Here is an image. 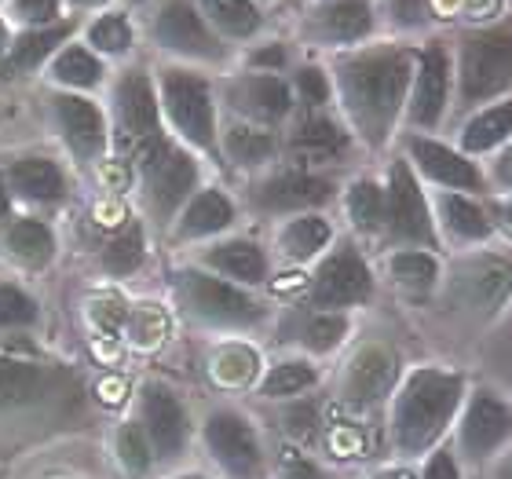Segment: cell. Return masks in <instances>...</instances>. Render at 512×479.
Returning <instances> with one entry per match:
<instances>
[{
    "instance_id": "6da1fadb",
    "label": "cell",
    "mask_w": 512,
    "mask_h": 479,
    "mask_svg": "<svg viewBox=\"0 0 512 479\" xmlns=\"http://www.w3.org/2000/svg\"><path fill=\"white\" fill-rule=\"evenodd\" d=\"M410 77H414V52L406 48H377L341 63L344 107L370 143H381L392 132Z\"/></svg>"
},
{
    "instance_id": "7a4b0ae2",
    "label": "cell",
    "mask_w": 512,
    "mask_h": 479,
    "mask_svg": "<svg viewBox=\"0 0 512 479\" xmlns=\"http://www.w3.org/2000/svg\"><path fill=\"white\" fill-rule=\"evenodd\" d=\"M465 399V377L436 366H421L406 377L403 392L392 410V436L403 454H425L436 447L461 410Z\"/></svg>"
},
{
    "instance_id": "3957f363",
    "label": "cell",
    "mask_w": 512,
    "mask_h": 479,
    "mask_svg": "<svg viewBox=\"0 0 512 479\" xmlns=\"http://www.w3.org/2000/svg\"><path fill=\"white\" fill-rule=\"evenodd\" d=\"M461 103L476 107L512 85V22L465 37L461 44Z\"/></svg>"
},
{
    "instance_id": "277c9868",
    "label": "cell",
    "mask_w": 512,
    "mask_h": 479,
    "mask_svg": "<svg viewBox=\"0 0 512 479\" xmlns=\"http://www.w3.org/2000/svg\"><path fill=\"white\" fill-rule=\"evenodd\" d=\"M384 224L392 231L395 242L410 245H436V227L421 187H417L414 172L406 161H395L392 176H388V191H384Z\"/></svg>"
},
{
    "instance_id": "5b68a950",
    "label": "cell",
    "mask_w": 512,
    "mask_h": 479,
    "mask_svg": "<svg viewBox=\"0 0 512 479\" xmlns=\"http://www.w3.org/2000/svg\"><path fill=\"white\" fill-rule=\"evenodd\" d=\"M180 293L198 319L216 322V326H253L264 315L260 304L253 297H246L242 289L227 286L220 278L202 275V271H183Z\"/></svg>"
},
{
    "instance_id": "8992f818",
    "label": "cell",
    "mask_w": 512,
    "mask_h": 479,
    "mask_svg": "<svg viewBox=\"0 0 512 479\" xmlns=\"http://www.w3.org/2000/svg\"><path fill=\"white\" fill-rule=\"evenodd\" d=\"M512 439V406L480 388L469 395L458 425V443L472 461H487Z\"/></svg>"
},
{
    "instance_id": "52a82bcc",
    "label": "cell",
    "mask_w": 512,
    "mask_h": 479,
    "mask_svg": "<svg viewBox=\"0 0 512 479\" xmlns=\"http://www.w3.org/2000/svg\"><path fill=\"white\" fill-rule=\"evenodd\" d=\"M165 107H169L172 125L183 136L198 143V147H213L216 143V114L213 96L202 77L187 74V70H169L165 74Z\"/></svg>"
},
{
    "instance_id": "ba28073f",
    "label": "cell",
    "mask_w": 512,
    "mask_h": 479,
    "mask_svg": "<svg viewBox=\"0 0 512 479\" xmlns=\"http://www.w3.org/2000/svg\"><path fill=\"white\" fill-rule=\"evenodd\" d=\"M143 172H147V187H150V202L161 216H172V209L194 191L198 183V169H194L191 154L161 143V139H150L143 147Z\"/></svg>"
},
{
    "instance_id": "9c48e42d",
    "label": "cell",
    "mask_w": 512,
    "mask_h": 479,
    "mask_svg": "<svg viewBox=\"0 0 512 479\" xmlns=\"http://www.w3.org/2000/svg\"><path fill=\"white\" fill-rule=\"evenodd\" d=\"M374 289L370 267L355 249H337L330 260H322L319 275L311 282V304L315 308H348L363 304Z\"/></svg>"
},
{
    "instance_id": "30bf717a",
    "label": "cell",
    "mask_w": 512,
    "mask_h": 479,
    "mask_svg": "<svg viewBox=\"0 0 512 479\" xmlns=\"http://www.w3.org/2000/svg\"><path fill=\"white\" fill-rule=\"evenodd\" d=\"M205 439H209V450L216 454V461H220L235 479H260V472H264V454H260V443H256L253 428L238 414L209 417Z\"/></svg>"
},
{
    "instance_id": "8fae6325",
    "label": "cell",
    "mask_w": 512,
    "mask_h": 479,
    "mask_svg": "<svg viewBox=\"0 0 512 479\" xmlns=\"http://www.w3.org/2000/svg\"><path fill=\"white\" fill-rule=\"evenodd\" d=\"M410 158L428 180L450 191H483V172L476 169V161H469V154L436 143V139L414 136L410 139Z\"/></svg>"
},
{
    "instance_id": "7c38bea8",
    "label": "cell",
    "mask_w": 512,
    "mask_h": 479,
    "mask_svg": "<svg viewBox=\"0 0 512 479\" xmlns=\"http://www.w3.org/2000/svg\"><path fill=\"white\" fill-rule=\"evenodd\" d=\"M447 92H450V55L443 44H428L425 52L417 55V85L414 99H410V118L421 128H436L443 110H447Z\"/></svg>"
},
{
    "instance_id": "4fadbf2b",
    "label": "cell",
    "mask_w": 512,
    "mask_h": 479,
    "mask_svg": "<svg viewBox=\"0 0 512 479\" xmlns=\"http://www.w3.org/2000/svg\"><path fill=\"white\" fill-rule=\"evenodd\" d=\"M154 37H158L165 48L183 55H194V59H220L224 48L213 37V30L202 22V15L187 4V0H172L169 8L158 15V26H154Z\"/></svg>"
},
{
    "instance_id": "5bb4252c",
    "label": "cell",
    "mask_w": 512,
    "mask_h": 479,
    "mask_svg": "<svg viewBox=\"0 0 512 479\" xmlns=\"http://www.w3.org/2000/svg\"><path fill=\"white\" fill-rule=\"evenodd\" d=\"M458 293L469 308H502L512 293V264L502 260V256H476V260L461 267Z\"/></svg>"
},
{
    "instance_id": "9a60e30c",
    "label": "cell",
    "mask_w": 512,
    "mask_h": 479,
    "mask_svg": "<svg viewBox=\"0 0 512 479\" xmlns=\"http://www.w3.org/2000/svg\"><path fill=\"white\" fill-rule=\"evenodd\" d=\"M395 384V355L388 348H363L355 355L352 366H348V377H344V399L355 406H370L377 403L381 395L392 392Z\"/></svg>"
},
{
    "instance_id": "2e32d148",
    "label": "cell",
    "mask_w": 512,
    "mask_h": 479,
    "mask_svg": "<svg viewBox=\"0 0 512 479\" xmlns=\"http://www.w3.org/2000/svg\"><path fill=\"white\" fill-rule=\"evenodd\" d=\"M143 410H147V432L154 439L161 458H176L187 443V414L176 403V395H169L165 388L150 384L143 392Z\"/></svg>"
},
{
    "instance_id": "e0dca14e",
    "label": "cell",
    "mask_w": 512,
    "mask_h": 479,
    "mask_svg": "<svg viewBox=\"0 0 512 479\" xmlns=\"http://www.w3.org/2000/svg\"><path fill=\"white\" fill-rule=\"evenodd\" d=\"M333 194L330 180H319V176H308V172H282L275 180H267L260 191H256V202L271 209V213H293V209H311V205H322Z\"/></svg>"
},
{
    "instance_id": "ac0fdd59",
    "label": "cell",
    "mask_w": 512,
    "mask_h": 479,
    "mask_svg": "<svg viewBox=\"0 0 512 479\" xmlns=\"http://www.w3.org/2000/svg\"><path fill=\"white\" fill-rule=\"evenodd\" d=\"M55 114H59V125H63L74 154H81V158H96L99 150H103V143H107L103 114H99L92 103H85V99H77V96L55 99Z\"/></svg>"
},
{
    "instance_id": "d6986e66",
    "label": "cell",
    "mask_w": 512,
    "mask_h": 479,
    "mask_svg": "<svg viewBox=\"0 0 512 479\" xmlns=\"http://www.w3.org/2000/svg\"><path fill=\"white\" fill-rule=\"evenodd\" d=\"M121 103V125L128 139H139L147 147L150 139H158V103H154V88L143 74H128L118 88Z\"/></svg>"
},
{
    "instance_id": "ffe728a7",
    "label": "cell",
    "mask_w": 512,
    "mask_h": 479,
    "mask_svg": "<svg viewBox=\"0 0 512 479\" xmlns=\"http://www.w3.org/2000/svg\"><path fill=\"white\" fill-rule=\"evenodd\" d=\"M512 139V99H498L494 107L480 110L461 128V154H487Z\"/></svg>"
},
{
    "instance_id": "44dd1931",
    "label": "cell",
    "mask_w": 512,
    "mask_h": 479,
    "mask_svg": "<svg viewBox=\"0 0 512 479\" xmlns=\"http://www.w3.org/2000/svg\"><path fill=\"white\" fill-rule=\"evenodd\" d=\"M231 99H235L238 110H246L249 118L260 121H278L289 110V88L278 81V77H246L231 88Z\"/></svg>"
},
{
    "instance_id": "7402d4cb",
    "label": "cell",
    "mask_w": 512,
    "mask_h": 479,
    "mask_svg": "<svg viewBox=\"0 0 512 479\" xmlns=\"http://www.w3.org/2000/svg\"><path fill=\"white\" fill-rule=\"evenodd\" d=\"M439 213H443V224H447L450 235L461 238V242H487L494 235L491 216L483 213L480 202H472L465 194H443L439 198Z\"/></svg>"
},
{
    "instance_id": "603a6c76",
    "label": "cell",
    "mask_w": 512,
    "mask_h": 479,
    "mask_svg": "<svg viewBox=\"0 0 512 479\" xmlns=\"http://www.w3.org/2000/svg\"><path fill=\"white\" fill-rule=\"evenodd\" d=\"M319 33L326 41H359L374 30V11L366 0H337L319 11Z\"/></svg>"
},
{
    "instance_id": "cb8c5ba5",
    "label": "cell",
    "mask_w": 512,
    "mask_h": 479,
    "mask_svg": "<svg viewBox=\"0 0 512 479\" xmlns=\"http://www.w3.org/2000/svg\"><path fill=\"white\" fill-rule=\"evenodd\" d=\"M293 150L308 161H330V158H341L344 150H348V136L333 121L308 118L293 132Z\"/></svg>"
},
{
    "instance_id": "d4e9b609",
    "label": "cell",
    "mask_w": 512,
    "mask_h": 479,
    "mask_svg": "<svg viewBox=\"0 0 512 479\" xmlns=\"http://www.w3.org/2000/svg\"><path fill=\"white\" fill-rule=\"evenodd\" d=\"M235 220V209L227 202L220 191H202L187 205V213L180 220V231L187 238H202V235H216V231H224L227 224Z\"/></svg>"
},
{
    "instance_id": "484cf974",
    "label": "cell",
    "mask_w": 512,
    "mask_h": 479,
    "mask_svg": "<svg viewBox=\"0 0 512 479\" xmlns=\"http://www.w3.org/2000/svg\"><path fill=\"white\" fill-rule=\"evenodd\" d=\"M11 183L22 198L30 202H55L63 194V172L55 169L52 161L44 158H26L11 169Z\"/></svg>"
},
{
    "instance_id": "4316f807",
    "label": "cell",
    "mask_w": 512,
    "mask_h": 479,
    "mask_svg": "<svg viewBox=\"0 0 512 479\" xmlns=\"http://www.w3.org/2000/svg\"><path fill=\"white\" fill-rule=\"evenodd\" d=\"M209 264L224 275L238 278V282H264L267 260L260 253V245L253 242H224L209 253Z\"/></svg>"
},
{
    "instance_id": "83f0119b",
    "label": "cell",
    "mask_w": 512,
    "mask_h": 479,
    "mask_svg": "<svg viewBox=\"0 0 512 479\" xmlns=\"http://www.w3.org/2000/svg\"><path fill=\"white\" fill-rule=\"evenodd\" d=\"M330 235L333 231L322 216H300L282 231V253L293 256V260H311L319 249H326Z\"/></svg>"
},
{
    "instance_id": "f1b7e54d",
    "label": "cell",
    "mask_w": 512,
    "mask_h": 479,
    "mask_svg": "<svg viewBox=\"0 0 512 479\" xmlns=\"http://www.w3.org/2000/svg\"><path fill=\"white\" fill-rule=\"evenodd\" d=\"M205 15L231 37H249L260 30V11L253 0H202Z\"/></svg>"
},
{
    "instance_id": "f546056e",
    "label": "cell",
    "mask_w": 512,
    "mask_h": 479,
    "mask_svg": "<svg viewBox=\"0 0 512 479\" xmlns=\"http://www.w3.org/2000/svg\"><path fill=\"white\" fill-rule=\"evenodd\" d=\"M70 37V22H59V26H48L41 33H26L15 48H11V59H8V74L15 70H30L37 66L48 52H55V44H63Z\"/></svg>"
},
{
    "instance_id": "4dcf8cb0",
    "label": "cell",
    "mask_w": 512,
    "mask_h": 479,
    "mask_svg": "<svg viewBox=\"0 0 512 479\" xmlns=\"http://www.w3.org/2000/svg\"><path fill=\"white\" fill-rule=\"evenodd\" d=\"M392 275H395V282H399V286L425 293V289L436 286L439 264H436V256H432V253H421V249H403V253L392 256Z\"/></svg>"
},
{
    "instance_id": "1f68e13d",
    "label": "cell",
    "mask_w": 512,
    "mask_h": 479,
    "mask_svg": "<svg viewBox=\"0 0 512 479\" xmlns=\"http://www.w3.org/2000/svg\"><path fill=\"white\" fill-rule=\"evenodd\" d=\"M224 147H227V158L238 161V165H260V161L271 158L275 139H271V132H260V128L235 125V128H227Z\"/></svg>"
},
{
    "instance_id": "d6a6232c",
    "label": "cell",
    "mask_w": 512,
    "mask_h": 479,
    "mask_svg": "<svg viewBox=\"0 0 512 479\" xmlns=\"http://www.w3.org/2000/svg\"><path fill=\"white\" fill-rule=\"evenodd\" d=\"M8 249L19 260H26V264H48V256H52V231L44 224H37V220H19V224L11 227L8 235Z\"/></svg>"
},
{
    "instance_id": "836d02e7",
    "label": "cell",
    "mask_w": 512,
    "mask_h": 479,
    "mask_svg": "<svg viewBox=\"0 0 512 479\" xmlns=\"http://www.w3.org/2000/svg\"><path fill=\"white\" fill-rule=\"evenodd\" d=\"M348 213H352L355 227L377 231V227L384 224V191L377 183L359 180L352 191H348Z\"/></svg>"
},
{
    "instance_id": "e575fe53",
    "label": "cell",
    "mask_w": 512,
    "mask_h": 479,
    "mask_svg": "<svg viewBox=\"0 0 512 479\" xmlns=\"http://www.w3.org/2000/svg\"><path fill=\"white\" fill-rule=\"evenodd\" d=\"M55 77H59L63 85L92 88V85H99L103 66H99L96 55H88L85 48H66V52L55 59Z\"/></svg>"
},
{
    "instance_id": "d590c367",
    "label": "cell",
    "mask_w": 512,
    "mask_h": 479,
    "mask_svg": "<svg viewBox=\"0 0 512 479\" xmlns=\"http://www.w3.org/2000/svg\"><path fill=\"white\" fill-rule=\"evenodd\" d=\"M107 271L114 275H132L139 264H143V231L136 224H128L114 242L107 245V256H103Z\"/></svg>"
},
{
    "instance_id": "8d00e7d4",
    "label": "cell",
    "mask_w": 512,
    "mask_h": 479,
    "mask_svg": "<svg viewBox=\"0 0 512 479\" xmlns=\"http://www.w3.org/2000/svg\"><path fill=\"white\" fill-rule=\"evenodd\" d=\"M37 388H41L37 366L0 359V403H22V399L37 395Z\"/></svg>"
},
{
    "instance_id": "74e56055",
    "label": "cell",
    "mask_w": 512,
    "mask_h": 479,
    "mask_svg": "<svg viewBox=\"0 0 512 479\" xmlns=\"http://www.w3.org/2000/svg\"><path fill=\"white\" fill-rule=\"evenodd\" d=\"M311 384H315V370H311L308 362H282V366H275V370L264 377V395L282 399V395L304 392Z\"/></svg>"
},
{
    "instance_id": "f35d334b",
    "label": "cell",
    "mask_w": 512,
    "mask_h": 479,
    "mask_svg": "<svg viewBox=\"0 0 512 479\" xmlns=\"http://www.w3.org/2000/svg\"><path fill=\"white\" fill-rule=\"evenodd\" d=\"M344 333H348V319L344 315H315V319L304 322V344H308L311 352H330L337 344L344 341Z\"/></svg>"
},
{
    "instance_id": "ab89813d",
    "label": "cell",
    "mask_w": 512,
    "mask_h": 479,
    "mask_svg": "<svg viewBox=\"0 0 512 479\" xmlns=\"http://www.w3.org/2000/svg\"><path fill=\"white\" fill-rule=\"evenodd\" d=\"M253 373H256L253 348L231 344V348H224L220 359H216V377H220L224 384H246V381H253Z\"/></svg>"
},
{
    "instance_id": "60d3db41",
    "label": "cell",
    "mask_w": 512,
    "mask_h": 479,
    "mask_svg": "<svg viewBox=\"0 0 512 479\" xmlns=\"http://www.w3.org/2000/svg\"><path fill=\"white\" fill-rule=\"evenodd\" d=\"M92 44L103 48V52H125L132 44V30H128V22L121 15H107V19H99L92 26Z\"/></svg>"
},
{
    "instance_id": "b9f144b4",
    "label": "cell",
    "mask_w": 512,
    "mask_h": 479,
    "mask_svg": "<svg viewBox=\"0 0 512 479\" xmlns=\"http://www.w3.org/2000/svg\"><path fill=\"white\" fill-rule=\"evenodd\" d=\"M37 308L26 293H19L15 286H0V326H26L33 322Z\"/></svg>"
},
{
    "instance_id": "7bdbcfd3",
    "label": "cell",
    "mask_w": 512,
    "mask_h": 479,
    "mask_svg": "<svg viewBox=\"0 0 512 479\" xmlns=\"http://www.w3.org/2000/svg\"><path fill=\"white\" fill-rule=\"evenodd\" d=\"M118 447H121V461L128 465V472H136V476H143V472L150 469L147 443H143V432H139L136 425H128L125 432H121Z\"/></svg>"
},
{
    "instance_id": "ee69618b",
    "label": "cell",
    "mask_w": 512,
    "mask_h": 479,
    "mask_svg": "<svg viewBox=\"0 0 512 479\" xmlns=\"http://www.w3.org/2000/svg\"><path fill=\"white\" fill-rule=\"evenodd\" d=\"M297 88H300V96L308 99L311 107H319V103H326V99H330V81H326V74H322V70H315V66L300 70Z\"/></svg>"
},
{
    "instance_id": "f6af8a7d",
    "label": "cell",
    "mask_w": 512,
    "mask_h": 479,
    "mask_svg": "<svg viewBox=\"0 0 512 479\" xmlns=\"http://www.w3.org/2000/svg\"><path fill=\"white\" fill-rule=\"evenodd\" d=\"M421 479H461L458 458H454L450 450H432V458L425 461Z\"/></svg>"
},
{
    "instance_id": "bcb514c9",
    "label": "cell",
    "mask_w": 512,
    "mask_h": 479,
    "mask_svg": "<svg viewBox=\"0 0 512 479\" xmlns=\"http://www.w3.org/2000/svg\"><path fill=\"white\" fill-rule=\"evenodd\" d=\"M15 11H19V19H26V22H48V19H55L59 0H15Z\"/></svg>"
},
{
    "instance_id": "7dc6e473",
    "label": "cell",
    "mask_w": 512,
    "mask_h": 479,
    "mask_svg": "<svg viewBox=\"0 0 512 479\" xmlns=\"http://www.w3.org/2000/svg\"><path fill=\"white\" fill-rule=\"evenodd\" d=\"M311 425H315V410H311V406H300V410H289L286 428H289V432H293V436H308Z\"/></svg>"
},
{
    "instance_id": "c3c4849f",
    "label": "cell",
    "mask_w": 512,
    "mask_h": 479,
    "mask_svg": "<svg viewBox=\"0 0 512 479\" xmlns=\"http://www.w3.org/2000/svg\"><path fill=\"white\" fill-rule=\"evenodd\" d=\"M494 183L505 187V191H512V139L505 143V150L498 154V161H494Z\"/></svg>"
},
{
    "instance_id": "681fc988",
    "label": "cell",
    "mask_w": 512,
    "mask_h": 479,
    "mask_svg": "<svg viewBox=\"0 0 512 479\" xmlns=\"http://www.w3.org/2000/svg\"><path fill=\"white\" fill-rule=\"evenodd\" d=\"M282 472H286V479H326L311 461H304V458H286Z\"/></svg>"
},
{
    "instance_id": "f907efd6",
    "label": "cell",
    "mask_w": 512,
    "mask_h": 479,
    "mask_svg": "<svg viewBox=\"0 0 512 479\" xmlns=\"http://www.w3.org/2000/svg\"><path fill=\"white\" fill-rule=\"evenodd\" d=\"M253 63L256 66H282V48H264V52H256L253 55Z\"/></svg>"
},
{
    "instance_id": "816d5d0a",
    "label": "cell",
    "mask_w": 512,
    "mask_h": 479,
    "mask_svg": "<svg viewBox=\"0 0 512 479\" xmlns=\"http://www.w3.org/2000/svg\"><path fill=\"white\" fill-rule=\"evenodd\" d=\"M374 479H417L410 469H384V472H377Z\"/></svg>"
},
{
    "instance_id": "f5cc1de1",
    "label": "cell",
    "mask_w": 512,
    "mask_h": 479,
    "mask_svg": "<svg viewBox=\"0 0 512 479\" xmlns=\"http://www.w3.org/2000/svg\"><path fill=\"white\" fill-rule=\"evenodd\" d=\"M494 479H512V458H505L502 465H498V472H494Z\"/></svg>"
},
{
    "instance_id": "db71d44e",
    "label": "cell",
    "mask_w": 512,
    "mask_h": 479,
    "mask_svg": "<svg viewBox=\"0 0 512 479\" xmlns=\"http://www.w3.org/2000/svg\"><path fill=\"white\" fill-rule=\"evenodd\" d=\"M8 216V194H4V187H0V220Z\"/></svg>"
},
{
    "instance_id": "11a10c76",
    "label": "cell",
    "mask_w": 512,
    "mask_h": 479,
    "mask_svg": "<svg viewBox=\"0 0 512 479\" xmlns=\"http://www.w3.org/2000/svg\"><path fill=\"white\" fill-rule=\"evenodd\" d=\"M505 224H509V231H512V198L505 202Z\"/></svg>"
},
{
    "instance_id": "9f6ffc18",
    "label": "cell",
    "mask_w": 512,
    "mask_h": 479,
    "mask_svg": "<svg viewBox=\"0 0 512 479\" xmlns=\"http://www.w3.org/2000/svg\"><path fill=\"white\" fill-rule=\"evenodd\" d=\"M77 8H92V4H103V0H74Z\"/></svg>"
},
{
    "instance_id": "6f0895ef",
    "label": "cell",
    "mask_w": 512,
    "mask_h": 479,
    "mask_svg": "<svg viewBox=\"0 0 512 479\" xmlns=\"http://www.w3.org/2000/svg\"><path fill=\"white\" fill-rule=\"evenodd\" d=\"M0 44H4V22H0Z\"/></svg>"
},
{
    "instance_id": "680465c9",
    "label": "cell",
    "mask_w": 512,
    "mask_h": 479,
    "mask_svg": "<svg viewBox=\"0 0 512 479\" xmlns=\"http://www.w3.org/2000/svg\"><path fill=\"white\" fill-rule=\"evenodd\" d=\"M191 479H202V476H191Z\"/></svg>"
}]
</instances>
